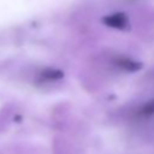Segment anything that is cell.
Masks as SVG:
<instances>
[{
    "label": "cell",
    "instance_id": "6da1fadb",
    "mask_svg": "<svg viewBox=\"0 0 154 154\" xmlns=\"http://www.w3.org/2000/svg\"><path fill=\"white\" fill-rule=\"evenodd\" d=\"M101 22L106 26H109V28L117 29V30H125L130 26L129 17L124 12H116V13L105 16V17H102Z\"/></svg>",
    "mask_w": 154,
    "mask_h": 154
},
{
    "label": "cell",
    "instance_id": "7a4b0ae2",
    "mask_svg": "<svg viewBox=\"0 0 154 154\" xmlns=\"http://www.w3.org/2000/svg\"><path fill=\"white\" fill-rule=\"evenodd\" d=\"M113 64L119 67L120 70H124L126 72H136L138 70H141L143 67V64L141 61H137V60H134L129 57H116L114 60H113Z\"/></svg>",
    "mask_w": 154,
    "mask_h": 154
},
{
    "label": "cell",
    "instance_id": "3957f363",
    "mask_svg": "<svg viewBox=\"0 0 154 154\" xmlns=\"http://www.w3.org/2000/svg\"><path fill=\"white\" fill-rule=\"evenodd\" d=\"M137 114L140 117H150V116H154V99H152L148 102L143 103L138 108Z\"/></svg>",
    "mask_w": 154,
    "mask_h": 154
},
{
    "label": "cell",
    "instance_id": "277c9868",
    "mask_svg": "<svg viewBox=\"0 0 154 154\" xmlns=\"http://www.w3.org/2000/svg\"><path fill=\"white\" fill-rule=\"evenodd\" d=\"M42 77L45 79H49V81H57L64 77V72L61 70L58 69H49V70H45Z\"/></svg>",
    "mask_w": 154,
    "mask_h": 154
}]
</instances>
